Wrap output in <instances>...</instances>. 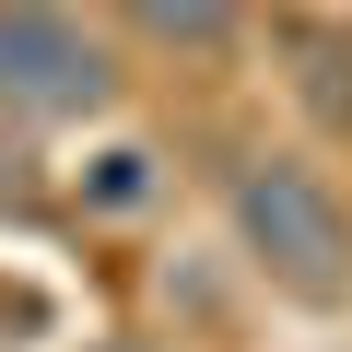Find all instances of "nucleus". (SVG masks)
Returning a JSON list of instances; mask_svg holds the SVG:
<instances>
[{
    "label": "nucleus",
    "instance_id": "obj_2",
    "mask_svg": "<svg viewBox=\"0 0 352 352\" xmlns=\"http://www.w3.org/2000/svg\"><path fill=\"white\" fill-rule=\"evenodd\" d=\"M106 106H118L106 36H82V12H59V0H0V118L12 129H82Z\"/></svg>",
    "mask_w": 352,
    "mask_h": 352
},
{
    "label": "nucleus",
    "instance_id": "obj_5",
    "mask_svg": "<svg viewBox=\"0 0 352 352\" xmlns=\"http://www.w3.org/2000/svg\"><path fill=\"white\" fill-rule=\"evenodd\" d=\"M106 352H153V340H106Z\"/></svg>",
    "mask_w": 352,
    "mask_h": 352
},
{
    "label": "nucleus",
    "instance_id": "obj_4",
    "mask_svg": "<svg viewBox=\"0 0 352 352\" xmlns=\"http://www.w3.org/2000/svg\"><path fill=\"white\" fill-rule=\"evenodd\" d=\"M141 164H153V153H106V176H94V200H118V212H129V200H153V176H141Z\"/></svg>",
    "mask_w": 352,
    "mask_h": 352
},
{
    "label": "nucleus",
    "instance_id": "obj_3",
    "mask_svg": "<svg viewBox=\"0 0 352 352\" xmlns=\"http://www.w3.org/2000/svg\"><path fill=\"white\" fill-rule=\"evenodd\" d=\"M118 24L153 36V47H188V59H200V47H223V36L247 24V0H118Z\"/></svg>",
    "mask_w": 352,
    "mask_h": 352
},
{
    "label": "nucleus",
    "instance_id": "obj_1",
    "mask_svg": "<svg viewBox=\"0 0 352 352\" xmlns=\"http://www.w3.org/2000/svg\"><path fill=\"white\" fill-rule=\"evenodd\" d=\"M223 212H235V247H247L258 282H282V294H305V305L352 294V212H340V188H329L317 164L247 153V164L223 176Z\"/></svg>",
    "mask_w": 352,
    "mask_h": 352
}]
</instances>
